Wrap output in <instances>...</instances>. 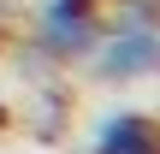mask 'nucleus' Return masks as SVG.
Returning <instances> with one entry per match:
<instances>
[{
	"instance_id": "3",
	"label": "nucleus",
	"mask_w": 160,
	"mask_h": 154,
	"mask_svg": "<svg viewBox=\"0 0 160 154\" xmlns=\"http://www.w3.org/2000/svg\"><path fill=\"white\" fill-rule=\"evenodd\" d=\"M89 154H160V119L154 113H107L89 131Z\"/></svg>"
},
{
	"instance_id": "2",
	"label": "nucleus",
	"mask_w": 160,
	"mask_h": 154,
	"mask_svg": "<svg viewBox=\"0 0 160 154\" xmlns=\"http://www.w3.org/2000/svg\"><path fill=\"white\" fill-rule=\"evenodd\" d=\"M89 65H95V77H107V83L154 77V71H160V24L113 18V24L101 30V42L89 47Z\"/></svg>"
},
{
	"instance_id": "1",
	"label": "nucleus",
	"mask_w": 160,
	"mask_h": 154,
	"mask_svg": "<svg viewBox=\"0 0 160 154\" xmlns=\"http://www.w3.org/2000/svg\"><path fill=\"white\" fill-rule=\"evenodd\" d=\"M107 30V0H42L36 12V47L48 59H89V47Z\"/></svg>"
}]
</instances>
